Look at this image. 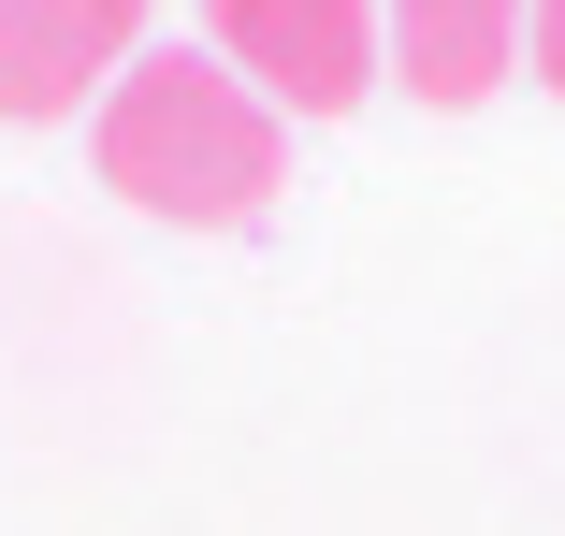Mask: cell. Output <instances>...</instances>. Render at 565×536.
Wrapping results in <instances>:
<instances>
[{
    "mask_svg": "<svg viewBox=\"0 0 565 536\" xmlns=\"http://www.w3.org/2000/svg\"><path fill=\"white\" fill-rule=\"evenodd\" d=\"M522 73L565 101V0H522Z\"/></svg>",
    "mask_w": 565,
    "mask_h": 536,
    "instance_id": "5b68a950",
    "label": "cell"
},
{
    "mask_svg": "<svg viewBox=\"0 0 565 536\" xmlns=\"http://www.w3.org/2000/svg\"><path fill=\"white\" fill-rule=\"evenodd\" d=\"M87 160L131 218H174V233H247L276 218L290 189V117L217 58V44H146L87 117Z\"/></svg>",
    "mask_w": 565,
    "mask_h": 536,
    "instance_id": "6da1fadb",
    "label": "cell"
},
{
    "mask_svg": "<svg viewBox=\"0 0 565 536\" xmlns=\"http://www.w3.org/2000/svg\"><path fill=\"white\" fill-rule=\"evenodd\" d=\"M377 44H392V87L465 117L522 73V0H377Z\"/></svg>",
    "mask_w": 565,
    "mask_h": 536,
    "instance_id": "277c9868",
    "label": "cell"
},
{
    "mask_svg": "<svg viewBox=\"0 0 565 536\" xmlns=\"http://www.w3.org/2000/svg\"><path fill=\"white\" fill-rule=\"evenodd\" d=\"M203 44L233 58L276 117H349V101L392 73L377 0H203Z\"/></svg>",
    "mask_w": 565,
    "mask_h": 536,
    "instance_id": "7a4b0ae2",
    "label": "cell"
},
{
    "mask_svg": "<svg viewBox=\"0 0 565 536\" xmlns=\"http://www.w3.org/2000/svg\"><path fill=\"white\" fill-rule=\"evenodd\" d=\"M146 58V0H0V131H58Z\"/></svg>",
    "mask_w": 565,
    "mask_h": 536,
    "instance_id": "3957f363",
    "label": "cell"
}]
</instances>
